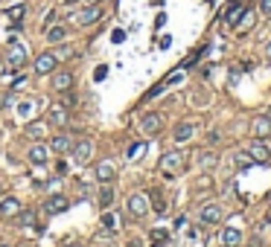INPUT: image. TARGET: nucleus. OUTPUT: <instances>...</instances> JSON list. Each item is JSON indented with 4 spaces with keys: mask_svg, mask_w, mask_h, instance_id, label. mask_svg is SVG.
I'll use <instances>...</instances> for the list:
<instances>
[{
    "mask_svg": "<svg viewBox=\"0 0 271 247\" xmlns=\"http://www.w3.org/2000/svg\"><path fill=\"white\" fill-rule=\"evenodd\" d=\"M181 169H184V151H166V154L160 157V172H164V178L172 181Z\"/></svg>",
    "mask_w": 271,
    "mask_h": 247,
    "instance_id": "1",
    "label": "nucleus"
},
{
    "mask_svg": "<svg viewBox=\"0 0 271 247\" xmlns=\"http://www.w3.org/2000/svg\"><path fill=\"white\" fill-rule=\"evenodd\" d=\"M6 64L12 67V70H20V67L26 64V47L20 44V41H9V47H6Z\"/></svg>",
    "mask_w": 271,
    "mask_h": 247,
    "instance_id": "2",
    "label": "nucleus"
},
{
    "mask_svg": "<svg viewBox=\"0 0 271 247\" xmlns=\"http://www.w3.org/2000/svg\"><path fill=\"white\" fill-rule=\"evenodd\" d=\"M160 128H164V116L160 114H143V119H140V131L146 134V137H158L160 134Z\"/></svg>",
    "mask_w": 271,
    "mask_h": 247,
    "instance_id": "3",
    "label": "nucleus"
},
{
    "mask_svg": "<svg viewBox=\"0 0 271 247\" xmlns=\"http://www.w3.org/2000/svg\"><path fill=\"white\" fill-rule=\"evenodd\" d=\"M56 67H58V55L56 52H41L35 58V73L38 76H50V73H56Z\"/></svg>",
    "mask_w": 271,
    "mask_h": 247,
    "instance_id": "4",
    "label": "nucleus"
},
{
    "mask_svg": "<svg viewBox=\"0 0 271 247\" xmlns=\"http://www.w3.org/2000/svg\"><path fill=\"white\" fill-rule=\"evenodd\" d=\"M128 215H134V218H143V215L149 213V195H143V192H134V195H128Z\"/></svg>",
    "mask_w": 271,
    "mask_h": 247,
    "instance_id": "5",
    "label": "nucleus"
},
{
    "mask_svg": "<svg viewBox=\"0 0 271 247\" xmlns=\"http://www.w3.org/2000/svg\"><path fill=\"white\" fill-rule=\"evenodd\" d=\"M248 157H251V160H254V163H268L271 160V148L266 146V143H262V140H251V143H248Z\"/></svg>",
    "mask_w": 271,
    "mask_h": 247,
    "instance_id": "6",
    "label": "nucleus"
},
{
    "mask_svg": "<svg viewBox=\"0 0 271 247\" xmlns=\"http://www.w3.org/2000/svg\"><path fill=\"white\" fill-rule=\"evenodd\" d=\"M26 160H30L32 166H47V160H50V146L32 143V146L26 148Z\"/></svg>",
    "mask_w": 271,
    "mask_h": 247,
    "instance_id": "7",
    "label": "nucleus"
},
{
    "mask_svg": "<svg viewBox=\"0 0 271 247\" xmlns=\"http://www.w3.org/2000/svg\"><path fill=\"white\" fill-rule=\"evenodd\" d=\"M68 119H70L68 105H52L50 111H47V122L56 125V128H64V125H68Z\"/></svg>",
    "mask_w": 271,
    "mask_h": 247,
    "instance_id": "8",
    "label": "nucleus"
},
{
    "mask_svg": "<svg viewBox=\"0 0 271 247\" xmlns=\"http://www.w3.org/2000/svg\"><path fill=\"white\" fill-rule=\"evenodd\" d=\"M70 151H73V160H76V163L79 166H85L88 160H90V154H94V143H90V140H79V143H76V146L70 148Z\"/></svg>",
    "mask_w": 271,
    "mask_h": 247,
    "instance_id": "9",
    "label": "nucleus"
},
{
    "mask_svg": "<svg viewBox=\"0 0 271 247\" xmlns=\"http://www.w3.org/2000/svg\"><path fill=\"white\" fill-rule=\"evenodd\" d=\"M251 134H254V140H266L271 137V116H256L254 122H251Z\"/></svg>",
    "mask_w": 271,
    "mask_h": 247,
    "instance_id": "10",
    "label": "nucleus"
},
{
    "mask_svg": "<svg viewBox=\"0 0 271 247\" xmlns=\"http://www.w3.org/2000/svg\"><path fill=\"white\" fill-rule=\"evenodd\" d=\"M100 17H102V9L94 3V6H85V9L76 15V23H79V26H90V23H96Z\"/></svg>",
    "mask_w": 271,
    "mask_h": 247,
    "instance_id": "11",
    "label": "nucleus"
},
{
    "mask_svg": "<svg viewBox=\"0 0 271 247\" xmlns=\"http://www.w3.org/2000/svg\"><path fill=\"white\" fill-rule=\"evenodd\" d=\"M68 207H70V198L68 195H50V198H47V204H44L47 215H58V213H64Z\"/></svg>",
    "mask_w": 271,
    "mask_h": 247,
    "instance_id": "12",
    "label": "nucleus"
},
{
    "mask_svg": "<svg viewBox=\"0 0 271 247\" xmlns=\"http://www.w3.org/2000/svg\"><path fill=\"white\" fill-rule=\"evenodd\" d=\"M222 207L219 204H207V207H202V213H198V218H202V224H219L222 221Z\"/></svg>",
    "mask_w": 271,
    "mask_h": 247,
    "instance_id": "13",
    "label": "nucleus"
},
{
    "mask_svg": "<svg viewBox=\"0 0 271 247\" xmlns=\"http://www.w3.org/2000/svg\"><path fill=\"white\" fill-rule=\"evenodd\" d=\"M52 90H58V93H68L70 87H73V73H68V70H62V73H56L52 76Z\"/></svg>",
    "mask_w": 271,
    "mask_h": 247,
    "instance_id": "14",
    "label": "nucleus"
},
{
    "mask_svg": "<svg viewBox=\"0 0 271 247\" xmlns=\"http://www.w3.org/2000/svg\"><path fill=\"white\" fill-rule=\"evenodd\" d=\"M219 242H222V247H239L242 245V233H239L236 227H224L219 236Z\"/></svg>",
    "mask_w": 271,
    "mask_h": 247,
    "instance_id": "15",
    "label": "nucleus"
},
{
    "mask_svg": "<svg viewBox=\"0 0 271 247\" xmlns=\"http://www.w3.org/2000/svg\"><path fill=\"white\" fill-rule=\"evenodd\" d=\"M114 178H117V169H114V163H108V160L96 163V181H100V183H111Z\"/></svg>",
    "mask_w": 271,
    "mask_h": 247,
    "instance_id": "16",
    "label": "nucleus"
},
{
    "mask_svg": "<svg viewBox=\"0 0 271 247\" xmlns=\"http://www.w3.org/2000/svg\"><path fill=\"white\" fill-rule=\"evenodd\" d=\"M47 137V122H30L26 125V140L30 143H41Z\"/></svg>",
    "mask_w": 271,
    "mask_h": 247,
    "instance_id": "17",
    "label": "nucleus"
},
{
    "mask_svg": "<svg viewBox=\"0 0 271 247\" xmlns=\"http://www.w3.org/2000/svg\"><path fill=\"white\" fill-rule=\"evenodd\" d=\"M73 148V140L68 134H58V137H50V151H58V154H68Z\"/></svg>",
    "mask_w": 271,
    "mask_h": 247,
    "instance_id": "18",
    "label": "nucleus"
},
{
    "mask_svg": "<svg viewBox=\"0 0 271 247\" xmlns=\"http://www.w3.org/2000/svg\"><path fill=\"white\" fill-rule=\"evenodd\" d=\"M18 213H20V201L18 198H3L0 201V215L3 218H15Z\"/></svg>",
    "mask_w": 271,
    "mask_h": 247,
    "instance_id": "19",
    "label": "nucleus"
},
{
    "mask_svg": "<svg viewBox=\"0 0 271 247\" xmlns=\"http://www.w3.org/2000/svg\"><path fill=\"white\" fill-rule=\"evenodd\" d=\"M192 131H196V125H192V122H181V125L175 128L172 137H175V143H186V140L192 137Z\"/></svg>",
    "mask_w": 271,
    "mask_h": 247,
    "instance_id": "20",
    "label": "nucleus"
},
{
    "mask_svg": "<svg viewBox=\"0 0 271 247\" xmlns=\"http://www.w3.org/2000/svg\"><path fill=\"white\" fill-rule=\"evenodd\" d=\"M64 38H68V29H64V26H56V23L47 26V41H50V44H62Z\"/></svg>",
    "mask_w": 271,
    "mask_h": 247,
    "instance_id": "21",
    "label": "nucleus"
},
{
    "mask_svg": "<svg viewBox=\"0 0 271 247\" xmlns=\"http://www.w3.org/2000/svg\"><path fill=\"white\" fill-rule=\"evenodd\" d=\"M111 204H114V189H111V183H105V186L100 189V207L102 210H108Z\"/></svg>",
    "mask_w": 271,
    "mask_h": 247,
    "instance_id": "22",
    "label": "nucleus"
},
{
    "mask_svg": "<svg viewBox=\"0 0 271 247\" xmlns=\"http://www.w3.org/2000/svg\"><path fill=\"white\" fill-rule=\"evenodd\" d=\"M3 15L9 17V20H12V23H20V17L26 15V6H24V3H18V6H12V9H6V12H3Z\"/></svg>",
    "mask_w": 271,
    "mask_h": 247,
    "instance_id": "23",
    "label": "nucleus"
},
{
    "mask_svg": "<svg viewBox=\"0 0 271 247\" xmlns=\"http://www.w3.org/2000/svg\"><path fill=\"white\" fill-rule=\"evenodd\" d=\"M242 12H245V9H242L239 3H234V6L228 9V15H224V20H228V26H236V23H239V17H242Z\"/></svg>",
    "mask_w": 271,
    "mask_h": 247,
    "instance_id": "24",
    "label": "nucleus"
},
{
    "mask_svg": "<svg viewBox=\"0 0 271 247\" xmlns=\"http://www.w3.org/2000/svg\"><path fill=\"white\" fill-rule=\"evenodd\" d=\"M216 163H219V157H216L213 151H202V154H198V166H202V169H213Z\"/></svg>",
    "mask_w": 271,
    "mask_h": 247,
    "instance_id": "25",
    "label": "nucleus"
},
{
    "mask_svg": "<svg viewBox=\"0 0 271 247\" xmlns=\"http://www.w3.org/2000/svg\"><path fill=\"white\" fill-rule=\"evenodd\" d=\"M15 221H18V227H32V224H35V213H32V210H26V213L20 210V213L15 215Z\"/></svg>",
    "mask_w": 271,
    "mask_h": 247,
    "instance_id": "26",
    "label": "nucleus"
},
{
    "mask_svg": "<svg viewBox=\"0 0 271 247\" xmlns=\"http://www.w3.org/2000/svg\"><path fill=\"white\" fill-rule=\"evenodd\" d=\"M251 26H254V12H251V9H245L242 17H239V23H236V29H239V32H245V29H251Z\"/></svg>",
    "mask_w": 271,
    "mask_h": 247,
    "instance_id": "27",
    "label": "nucleus"
},
{
    "mask_svg": "<svg viewBox=\"0 0 271 247\" xmlns=\"http://www.w3.org/2000/svg\"><path fill=\"white\" fill-rule=\"evenodd\" d=\"M146 143H134V146H128V151H126V157H128V160H137V157H143V154H146Z\"/></svg>",
    "mask_w": 271,
    "mask_h": 247,
    "instance_id": "28",
    "label": "nucleus"
},
{
    "mask_svg": "<svg viewBox=\"0 0 271 247\" xmlns=\"http://www.w3.org/2000/svg\"><path fill=\"white\" fill-rule=\"evenodd\" d=\"M102 227H105V230H114V227H117V218L108 213V210L102 213Z\"/></svg>",
    "mask_w": 271,
    "mask_h": 247,
    "instance_id": "29",
    "label": "nucleus"
},
{
    "mask_svg": "<svg viewBox=\"0 0 271 247\" xmlns=\"http://www.w3.org/2000/svg\"><path fill=\"white\" fill-rule=\"evenodd\" d=\"M234 160H236V166H239V169H245V166H251V163H254V160L248 157V151H239V154L234 157Z\"/></svg>",
    "mask_w": 271,
    "mask_h": 247,
    "instance_id": "30",
    "label": "nucleus"
},
{
    "mask_svg": "<svg viewBox=\"0 0 271 247\" xmlns=\"http://www.w3.org/2000/svg\"><path fill=\"white\" fill-rule=\"evenodd\" d=\"M149 201H154V213H166V201H164L160 195H152Z\"/></svg>",
    "mask_w": 271,
    "mask_h": 247,
    "instance_id": "31",
    "label": "nucleus"
},
{
    "mask_svg": "<svg viewBox=\"0 0 271 247\" xmlns=\"http://www.w3.org/2000/svg\"><path fill=\"white\" fill-rule=\"evenodd\" d=\"M111 41H114V44H122V41H126V32H122V29H114V32H111Z\"/></svg>",
    "mask_w": 271,
    "mask_h": 247,
    "instance_id": "32",
    "label": "nucleus"
},
{
    "mask_svg": "<svg viewBox=\"0 0 271 247\" xmlns=\"http://www.w3.org/2000/svg\"><path fill=\"white\" fill-rule=\"evenodd\" d=\"M260 12L271 17V0H260Z\"/></svg>",
    "mask_w": 271,
    "mask_h": 247,
    "instance_id": "33",
    "label": "nucleus"
},
{
    "mask_svg": "<svg viewBox=\"0 0 271 247\" xmlns=\"http://www.w3.org/2000/svg\"><path fill=\"white\" fill-rule=\"evenodd\" d=\"M105 76H108V67H96V73H94V79H96V82H102Z\"/></svg>",
    "mask_w": 271,
    "mask_h": 247,
    "instance_id": "34",
    "label": "nucleus"
},
{
    "mask_svg": "<svg viewBox=\"0 0 271 247\" xmlns=\"http://www.w3.org/2000/svg\"><path fill=\"white\" fill-rule=\"evenodd\" d=\"M18 111H20V114L26 116L30 111H32V102H20V105H18Z\"/></svg>",
    "mask_w": 271,
    "mask_h": 247,
    "instance_id": "35",
    "label": "nucleus"
},
{
    "mask_svg": "<svg viewBox=\"0 0 271 247\" xmlns=\"http://www.w3.org/2000/svg\"><path fill=\"white\" fill-rule=\"evenodd\" d=\"M152 239H154V242H164V239H166V233H164V230H154Z\"/></svg>",
    "mask_w": 271,
    "mask_h": 247,
    "instance_id": "36",
    "label": "nucleus"
},
{
    "mask_svg": "<svg viewBox=\"0 0 271 247\" xmlns=\"http://www.w3.org/2000/svg\"><path fill=\"white\" fill-rule=\"evenodd\" d=\"M15 247H35V242H18Z\"/></svg>",
    "mask_w": 271,
    "mask_h": 247,
    "instance_id": "37",
    "label": "nucleus"
},
{
    "mask_svg": "<svg viewBox=\"0 0 271 247\" xmlns=\"http://www.w3.org/2000/svg\"><path fill=\"white\" fill-rule=\"evenodd\" d=\"M128 247H140V242H137V239H132V242H128Z\"/></svg>",
    "mask_w": 271,
    "mask_h": 247,
    "instance_id": "38",
    "label": "nucleus"
},
{
    "mask_svg": "<svg viewBox=\"0 0 271 247\" xmlns=\"http://www.w3.org/2000/svg\"><path fill=\"white\" fill-rule=\"evenodd\" d=\"M266 55H268V58H271V41H268V44H266Z\"/></svg>",
    "mask_w": 271,
    "mask_h": 247,
    "instance_id": "39",
    "label": "nucleus"
},
{
    "mask_svg": "<svg viewBox=\"0 0 271 247\" xmlns=\"http://www.w3.org/2000/svg\"><path fill=\"white\" fill-rule=\"evenodd\" d=\"M64 3H76V0H64Z\"/></svg>",
    "mask_w": 271,
    "mask_h": 247,
    "instance_id": "40",
    "label": "nucleus"
},
{
    "mask_svg": "<svg viewBox=\"0 0 271 247\" xmlns=\"http://www.w3.org/2000/svg\"><path fill=\"white\" fill-rule=\"evenodd\" d=\"M154 247H160V245H154Z\"/></svg>",
    "mask_w": 271,
    "mask_h": 247,
    "instance_id": "41",
    "label": "nucleus"
}]
</instances>
